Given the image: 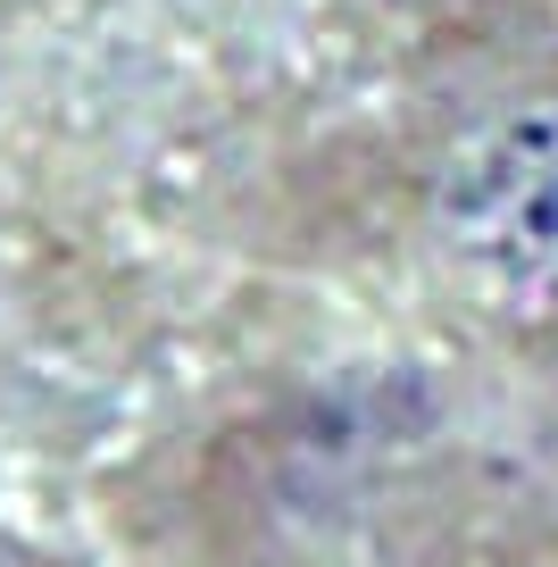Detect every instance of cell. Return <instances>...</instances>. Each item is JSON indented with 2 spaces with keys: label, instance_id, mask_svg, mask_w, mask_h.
Masks as SVG:
<instances>
[{
  "label": "cell",
  "instance_id": "1",
  "mask_svg": "<svg viewBox=\"0 0 558 567\" xmlns=\"http://www.w3.org/2000/svg\"><path fill=\"white\" fill-rule=\"evenodd\" d=\"M417 243L467 318L558 342V84L500 92L442 134L417 184Z\"/></svg>",
  "mask_w": 558,
  "mask_h": 567
}]
</instances>
